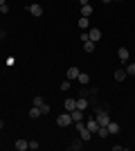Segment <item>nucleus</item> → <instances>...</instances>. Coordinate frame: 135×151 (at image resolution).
<instances>
[{"instance_id": "8", "label": "nucleus", "mask_w": 135, "mask_h": 151, "mask_svg": "<svg viewBox=\"0 0 135 151\" xmlns=\"http://www.w3.org/2000/svg\"><path fill=\"white\" fill-rule=\"evenodd\" d=\"M63 108L68 111V113H70V111H74V108H77V99H74V97H68V99L63 101Z\"/></svg>"}, {"instance_id": "26", "label": "nucleus", "mask_w": 135, "mask_h": 151, "mask_svg": "<svg viewBox=\"0 0 135 151\" xmlns=\"http://www.w3.org/2000/svg\"><path fill=\"white\" fill-rule=\"evenodd\" d=\"M0 14H9V5H0Z\"/></svg>"}, {"instance_id": "29", "label": "nucleus", "mask_w": 135, "mask_h": 151, "mask_svg": "<svg viewBox=\"0 0 135 151\" xmlns=\"http://www.w3.org/2000/svg\"><path fill=\"white\" fill-rule=\"evenodd\" d=\"M0 129H5V120H0Z\"/></svg>"}, {"instance_id": "16", "label": "nucleus", "mask_w": 135, "mask_h": 151, "mask_svg": "<svg viewBox=\"0 0 135 151\" xmlns=\"http://www.w3.org/2000/svg\"><path fill=\"white\" fill-rule=\"evenodd\" d=\"M86 126H88L90 131H92V135H95V133H97V129H99V124H97V120H95V117H90V120L86 122Z\"/></svg>"}, {"instance_id": "19", "label": "nucleus", "mask_w": 135, "mask_h": 151, "mask_svg": "<svg viewBox=\"0 0 135 151\" xmlns=\"http://www.w3.org/2000/svg\"><path fill=\"white\" fill-rule=\"evenodd\" d=\"M95 135H99V138H101V140H104V138H108V135H110V133H108V126H99Z\"/></svg>"}, {"instance_id": "9", "label": "nucleus", "mask_w": 135, "mask_h": 151, "mask_svg": "<svg viewBox=\"0 0 135 151\" xmlns=\"http://www.w3.org/2000/svg\"><path fill=\"white\" fill-rule=\"evenodd\" d=\"M70 117H72V124H74V122H84V111L74 108V111H70Z\"/></svg>"}, {"instance_id": "6", "label": "nucleus", "mask_w": 135, "mask_h": 151, "mask_svg": "<svg viewBox=\"0 0 135 151\" xmlns=\"http://www.w3.org/2000/svg\"><path fill=\"white\" fill-rule=\"evenodd\" d=\"M14 147H16V151H27L29 149V140H16V142H14Z\"/></svg>"}, {"instance_id": "14", "label": "nucleus", "mask_w": 135, "mask_h": 151, "mask_svg": "<svg viewBox=\"0 0 135 151\" xmlns=\"http://www.w3.org/2000/svg\"><path fill=\"white\" fill-rule=\"evenodd\" d=\"M119 131H122V126L117 124V122H113V120H110V122H108V133H110V135H117Z\"/></svg>"}, {"instance_id": "13", "label": "nucleus", "mask_w": 135, "mask_h": 151, "mask_svg": "<svg viewBox=\"0 0 135 151\" xmlns=\"http://www.w3.org/2000/svg\"><path fill=\"white\" fill-rule=\"evenodd\" d=\"M115 81H124L126 77H129V72H126V68H119V70H115Z\"/></svg>"}, {"instance_id": "20", "label": "nucleus", "mask_w": 135, "mask_h": 151, "mask_svg": "<svg viewBox=\"0 0 135 151\" xmlns=\"http://www.w3.org/2000/svg\"><path fill=\"white\" fill-rule=\"evenodd\" d=\"M29 117H32V120H39V117H41V108L32 106V108H29Z\"/></svg>"}, {"instance_id": "15", "label": "nucleus", "mask_w": 135, "mask_h": 151, "mask_svg": "<svg viewBox=\"0 0 135 151\" xmlns=\"http://www.w3.org/2000/svg\"><path fill=\"white\" fill-rule=\"evenodd\" d=\"M77 81L81 83V86H88V83H90V75H88V72H79Z\"/></svg>"}, {"instance_id": "12", "label": "nucleus", "mask_w": 135, "mask_h": 151, "mask_svg": "<svg viewBox=\"0 0 135 151\" xmlns=\"http://www.w3.org/2000/svg\"><path fill=\"white\" fill-rule=\"evenodd\" d=\"M90 106V101H88V97H77V108L79 111H84L86 113V108Z\"/></svg>"}, {"instance_id": "17", "label": "nucleus", "mask_w": 135, "mask_h": 151, "mask_svg": "<svg viewBox=\"0 0 135 151\" xmlns=\"http://www.w3.org/2000/svg\"><path fill=\"white\" fill-rule=\"evenodd\" d=\"M77 25H79V27H81V29L86 32V29H88V27H90V18H86V16H81V18L77 20Z\"/></svg>"}, {"instance_id": "27", "label": "nucleus", "mask_w": 135, "mask_h": 151, "mask_svg": "<svg viewBox=\"0 0 135 151\" xmlns=\"http://www.w3.org/2000/svg\"><path fill=\"white\" fill-rule=\"evenodd\" d=\"M7 36V34H5V32H2V29H0V41H2V38H5Z\"/></svg>"}, {"instance_id": "18", "label": "nucleus", "mask_w": 135, "mask_h": 151, "mask_svg": "<svg viewBox=\"0 0 135 151\" xmlns=\"http://www.w3.org/2000/svg\"><path fill=\"white\" fill-rule=\"evenodd\" d=\"M95 47H97L95 41H90V38H88V41H84V52H95Z\"/></svg>"}, {"instance_id": "10", "label": "nucleus", "mask_w": 135, "mask_h": 151, "mask_svg": "<svg viewBox=\"0 0 135 151\" xmlns=\"http://www.w3.org/2000/svg\"><path fill=\"white\" fill-rule=\"evenodd\" d=\"M79 72H81V70H79L77 65H70V68H68V79H70V81H77Z\"/></svg>"}, {"instance_id": "28", "label": "nucleus", "mask_w": 135, "mask_h": 151, "mask_svg": "<svg viewBox=\"0 0 135 151\" xmlns=\"http://www.w3.org/2000/svg\"><path fill=\"white\" fill-rule=\"evenodd\" d=\"M101 2H104V5H108V2H115V0H101Z\"/></svg>"}, {"instance_id": "24", "label": "nucleus", "mask_w": 135, "mask_h": 151, "mask_svg": "<svg viewBox=\"0 0 135 151\" xmlns=\"http://www.w3.org/2000/svg\"><path fill=\"white\" fill-rule=\"evenodd\" d=\"M72 88V83H70V79H65L63 83H61V90H65V93H68V90Z\"/></svg>"}, {"instance_id": "2", "label": "nucleus", "mask_w": 135, "mask_h": 151, "mask_svg": "<svg viewBox=\"0 0 135 151\" xmlns=\"http://www.w3.org/2000/svg\"><path fill=\"white\" fill-rule=\"evenodd\" d=\"M27 12L32 14V16H43V5H39V2H34V5H27Z\"/></svg>"}, {"instance_id": "1", "label": "nucleus", "mask_w": 135, "mask_h": 151, "mask_svg": "<svg viewBox=\"0 0 135 151\" xmlns=\"http://www.w3.org/2000/svg\"><path fill=\"white\" fill-rule=\"evenodd\" d=\"M74 126H77V133L81 135V140H84V142H90V138H92V131L86 126V122H74Z\"/></svg>"}, {"instance_id": "22", "label": "nucleus", "mask_w": 135, "mask_h": 151, "mask_svg": "<svg viewBox=\"0 0 135 151\" xmlns=\"http://www.w3.org/2000/svg\"><path fill=\"white\" fill-rule=\"evenodd\" d=\"M126 72H129V75H131V77H133V79H135V61L126 65Z\"/></svg>"}, {"instance_id": "3", "label": "nucleus", "mask_w": 135, "mask_h": 151, "mask_svg": "<svg viewBox=\"0 0 135 151\" xmlns=\"http://www.w3.org/2000/svg\"><path fill=\"white\" fill-rule=\"evenodd\" d=\"M88 38L95 41V43H99V41H101V29H99V27H90L88 29Z\"/></svg>"}, {"instance_id": "23", "label": "nucleus", "mask_w": 135, "mask_h": 151, "mask_svg": "<svg viewBox=\"0 0 135 151\" xmlns=\"http://www.w3.org/2000/svg\"><path fill=\"white\" fill-rule=\"evenodd\" d=\"M39 108H41V115H50V111H52L50 104H43V106H39Z\"/></svg>"}, {"instance_id": "21", "label": "nucleus", "mask_w": 135, "mask_h": 151, "mask_svg": "<svg viewBox=\"0 0 135 151\" xmlns=\"http://www.w3.org/2000/svg\"><path fill=\"white\" fill-rule=\"evenodd\" d=\"M45 101H43V97H41V95H36V97H34L32 99V106H43Z\"/></svg>"}, {"instance_id": "5", "label": "nucleus", "mask_w": 135, "mask_h": 151, "mask_svg": "<svg viewBox=\"0 0 135 151\" xmlns=\"http://www.w3.org/2000/svg\"><path fill=\"white\" fill-rule=\"evenodd\" d=\"M117 57H119V61H122V63H129V59H131V52L126 50V47H119V50H117Z\"/></svg>"}, {"instance_id": "7", "label": "nucleus", "mask_w": 135, "mask_h": 151, "mask_svg": "<svg viewBox=\"0 0 135 151\" xmlns=\"http://www.w3.org/2000/svg\"><path fill=\"white\" fill-rule=\"evenodd\" d=\"M84 145H86V142L81 140V135H79V138H74V140L70 142V149H72V151H81V149H84Z\"/></svg>"}, {"instance_id": "30", "label": "nucleus", "mask_w": 135, "mask_h": 151, "mask_svg": "<svg viewBox=\"0 0 135 151\" xmlns=\"http://www.w3.org/2000/svg\"><path fill=\"white\" fill-rule=\"evenodd\" d=\"M0 5H7V0H0Z\"/></svg>"}, {"instance_id": "25", "label": "nucleus", "mask_w": 135, "mask_h": 151, "mask_svg": "<svg viewBox=\"0 0 135 151\" xmlns=\"http://www.w3.org/2000/svg\"><path fill=\"white\" fill-rule=\"evenodd\" d=\"M39 142H36V140H29V149H32V151H36V149H39Z\"/></svg>"}, {"instance_id": "4", "label": "nucleus", "mask_w": 135, "mask_h": 151, "mask_svg": "<svg viewBox=\"0 0 135 151\" xmlns=\"http://www.w3.org/2000/svg\"><path fill=\"white\" fill-rule=\"evenodd\" d=\"M56 124H59V126H70V124H72V117H70V113L65 111L63 115H59V117H56Z\"/></svg>"}, {"instance_id": "11", "label": "nucleus", "mask_w": 135, "mask_h": 151, "mask_svg": "<svg viewBox=\"0 0 135 151\" xmlns=\"http://www.w3.org/2000/svg\"><path fill=\"white\" fill-rule=\"evenodd\" d=\"M92 12H95V7L90 5V2H86V5H81V16H86V18H90V16H92Z\"/></svg>"}, {"instance_id": "31", "label": "nucleus", "mask_w": 135, "mask_h": 151, "mask_svg": "<svg viewBox=\"0 0 135 151\" xmlns=\"http://www.w3.org/2000/svg\"><path fill=\"white\" fill-rule=\"evenodd\" d=\"M115 2H124V0H115Z\"/></svg>"}]
</instances>
